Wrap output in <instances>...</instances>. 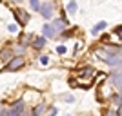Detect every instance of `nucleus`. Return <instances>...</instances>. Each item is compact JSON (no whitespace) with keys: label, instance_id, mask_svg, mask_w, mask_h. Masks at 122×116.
<instances>
[{"label":"nucleus","instance_id":"f257e3e1","mask_svg":"<svg viewBox=\"0 0 122 116\" xmlns=\"http://www.w3.org/2000/svg\"><path fill=\"white\" fill-rule=\"evenodd\" d=\"M24 109H25V102H24V100L15 102V105L9 109V116H18V114H22V112H24Z\"/></svg>","mask_w":122,"mask_h":116},{"label":"nucleus","instance_id":"f03ea898","mask_svg":"<svg viewBox=\"0 0 122 116\" xmlns=\"http://www.w3.org/2000/svg\"><path fill=\"white\" fill-rule=\"evenodd\" d=\"M109 78H111L113 85L117 87L118 91H122V71H113L111 74H109Z\"/></svg>","mask_w":122,"mask_h":116},{"label":"nucleus","instance_id":"7ed1b4c3","mask_svg":"<svg viewBox=\"0 0 122 116\" xmlns=\"http://www.w3.org/2000/svg\"><path fill=\"white\" fill-rule=\"evenodd\" d=\"M40 15H42V18H51V16H53V4H49V2H47V4H42L40 5Z\"/></svg>","mask_w":122,"mask_h":116},{"label":"nucleus","instance_id":"20e7f679","mask_svg":"<svg viewBox=\"0 0 122 116\" xmlns=\"http://www.w3.org/2000/svg\"><path fill=\"white\" fill-rule=\"evenodd\" d=\"M22 65H24V58L16 56V58H13V60L7 64V69H9V71H18Z\"/></svg>","mask_w":122,"mask_h":116},{"label":"nucleus","instance_id":"39448f33","mask_svg":"<svg viewBox=\"0 0 122 116\" xmlns=\"http://www.w3.org/2000/svg\"><path fill=\"white\" fill-rule=\"evenodd\" d=\"M42 35L46 36V38H53L55 36V25L53 24H46L42 27Z\"/></svg>","mask_w":122,"mask_h":116},{"label":"nucleus","instance_id":"423d86ee","mask_svg":"<svg viewBox=\"0 0 122 116\" xmlns=\"http://www.w3.org/2000/svg\"><path fill=\"white\" fill-rule=\"evenodd\" d=\"M46 46V36L42 35V36H36L35 40H33V47H36V49H40V47Z\"/></svg>","mask_w":122,"mask_h":116},{"label":"nucleus","instance_id":"0eeeda50","mask_svg":"<svg viewBox=\"0 0 122 116\" xmlns=\"http://www.w3.org/2000/svg\"><path fill=\"white\" fill-rule=\"evenodd\" d=\"M76 9H78V5H76L75 0H71V2H67V4H66V11L69 13V15H75Z\"/></svg>","mask_w":122,"mask_h":116},{"label":"nucleus","instance_id":"6e6552de","mask_svg":"<svg viewBox=\"0 0 122 116\" xmlns=\"http://www.w3.org/2000/svg\"><path fill=\"white\" fill-rule=\"evenodd\" d=\"M102 29H106V22H98V24H95V27L91 29V33H93V35H98Z\"/></svg>","mask_w":122,"mask_h":116},{"label":"nucleus","instance_id":"1a4fd4ad","mask_svg":"<svg viewBox=\"0 0 122 116\" xmlns=\"http://www.w3.org/2000/svg\"><path fill=\"white\" fill-rule=\"evenodd\" d=\"M53 25H55V29H56V31H62L64 27H66V22L60 20V18H55V20H53Z\"/></svg>","mask_w":122,"mask_h":116},{"label":"nucleus","instance_id":"9d476101","mask_svg":"<svg viewBox=\"0 0 122 116\" xmlns=\"http://www.w3.org/2000/svg\"><path fill=\"white\" fill-rule=\"evenodd\" d=\"M29 7L33 11H40V0H29Z\"/></svg>","mask_w":122,"mask_h":116},{"label":"nucleus","instance_id":"9b49d317","mask_svg":"<svg viewBox=\"0 0 122 116\" xmlns=\"http://www.w3.org/2000/svg\"><path fill=\"white\" fill-rule=\"evenodd\" d=\"M16 15H18V16H20V22H22V24H25V22H27V20H29V15H25V13H24V11H20V9H18V11H16Z\"/></svg>","mask_w":122,"mask_h":116},{"label":"nucleus","instance_id":"f8f14e48","mask_svg":"<svg viewBox=\"0 0 122 116\" xmlns=\"http://www.w3.org/2000/svg\"><path fill=\"white\" fill-rule=\"evenodd\" d=\"M44 111H46V107H44V103H40V105L36 107L35 111H33V114L35 116H38V114H44Z\"/></svg>","mask_w":122,"mask_h":116},{"label":"nucleus","instance_id":"ddd939ff","mask_svg":"<svg viewBox=\"0 0 122 116\" xmlns=\"http://www.w3.org/2000/svg\"><path fill=\"white\" fill-rule=\"evenodd\" d=\"M7 31H9V33H16V31H18V25L16 24H9L7 25Z\"/></svg>","mask_w":122,"mask_h":116},{"label":"nucleus","instance_id":"4468645a","mask_svg":"<svg viewBox=\"0 0 122 116\" xmlns=\"http://www.w3.org/2000/svg\"><path fill=\"white\" fill-rule=\"evenodd\" d=\"M38 60H40V64H42V65H47V64H49V58H47V56H40Z\"/></svg>","mask_w":122,"mask_h":116},{"label":"nucleus","instance_id":"2eb2a0df","mask_svg":"<svg viewBox=\"0 0 122 116\" xmlns=\"http://www.w3.org/2000/svg\"><path fill=\"white\" fill-rule=\"evenodd\" d=\"M66 47H64V46H58V47H56V53H58V55H66Z\"/></svg>","mask_w":122,"mask_h":116},{"label":"nucleus","instance_id":"dca6fc26","mask_svg":"<svg viewBox=\"0 0 122 116\" xmlns=\"http://www.w3.org/2000/svg\"><path fill=\"white\" fill-rule=\"evenodd\" d=\"M62 98H64L66 102H73V100H75V98H73V94H64Z\"/></svg>","mask_w":122,"mask_h":116},{"label":"nucleus","instance_id":"f3484780","mask_svg":"<svg viewBox=\"0 0 122 116\" xmlns=\"http://www.w3.org/2000/svg\"><path fill=\"white\" fill-rule=\"evenodd\" d=\"M49 112H51V114H56V112H58V109H56V107H51Z\"/></svg>","mask_w":122,"mask_h":116},{"label":"nucleus","instance_id":"a211bd4d","mask_svg":"<svg viewBox=\"0 0 122 116\" xmlns=\"http://www.w3.org/2000/svg\"><path fill=\"white\" fill-rule=\"evenodd\" d=\"M117 33L120 35V38H122V27H117Z\"/></svg>","mask_w":122,"mask_h":116},{"label":"nucleus","instance_id":"6ab92c4d","mask_svg":"<svg viewBox=\"0 0 122 116\" xmlns=\"http://www.w3.org/2000/svg\"><path fill=\"white\" fill-rule=\"evenodd\" d=\"M118 114H122V105H120V109H118Z\"/></svg>","mask_w":122,"mask_h":116},{"label":"nucleus","instance_id":"aec40b11","mask_svg":"<svg viewBox=\"0 0 122 116\" xmlns=\"http://www.w3.org/2000/svg\"><path fill=\"white\" fill-rule=\"evenodd\" d=\"M13 2H24V0H13Z\"/></svg>","mask_w":122,"mask_h":116}]
</instances>
